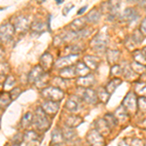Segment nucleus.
Here are the masks:
<instances>
[{
  "label": "nucleus",
  "instance_id": "obj_1",
  "mask_svg": "<svg viewBox=\"0 0 146 146\" xmlns=\"http://www.w3.org/2000/svg\"><path fill=\"white\" fill-rule=\"evenodd\" d=\"M33 123L36 128L41 131H46L51 126V120L49 116L43 111L41 107L38 106L33 114Z\"/></svg>",
  "mask_w": 146,
  "mask_h": 146
},
{
  "label": "nucleus",
  "instance_id": "obj_2",
  "mask_svg": "<svg viewBox=\"0 0 146 146\" xmlns=\"http://www.w3.org/2000/svg\"><path fill=\"white\" fill-rule=\"evenodd\" d=\"M41 94L42 96L44 98H46L47 100L56 101V102L60 101L63 98V96H64V93L60 89H58L56 87H47V88H44L41 91Z\"/></svg>",
  "mask_w": 146,
  "mask_h": 146
},
{
  "label": "nucleus",
  "instance_id": "obj_3",
  "mask_svg": "<svg viewBox=\"0 0 146 146\" xmlns=\"http://www.w3.org/2000/svg\"><path fill=\"white\" fill-rule=\"evenodd\" d=\"M77 93H78L77 96H79L80 100H83L87 103H90V104H95L98 100L96 91L91 88H81V87H78L77 88Z\"/></svg>",
  "mask_w": 146,
  "mask_h": 146
},
{
  "label": "nucleus",
  "instance_id": "obj_4",
  "mask_svg": "<svg viewBox=\"0 0 146 146\" xmlns=\"http://www.w3.org/2000/svg\"><path fill=\"white\" fill-rule=\"evenodd\" d=\"M122 106L126 109L128 113H135L136 109H137V98H136L135 94L129 92L124 98Z\"/></svg>",
  "mask_w": 146,
  "mask_h": 146
},
{
  "label": "nucleus",
  "instance_id": "obj_5",
  "mask_svg": "<svg viewBox=\"0 0 146 146\" xmlns=\"http://www.w3.org/2000/svg\"><path fill=\"white\" fill-rule=\"evenodd\" d=\"M90 146H104V137L100 135L98 131H96L95 129H91L89 133L86 136Z\"/></svg>",
  "mask_w": 146,
  "mask_h": 146
},
{
  "label": "nucleus",
  "instance_id": "obj_6",
  "mask_svg": "<svg viewBox=\"0 0 146 146\" xmlns=\"http://www.w3.org/2000/svg\"><path fill=\"white\" fill-rule=\"evenodd\" d=\"M15 34V28L11 23H4L0 25V41H9Z\"/></svg>",
  "mask_w": 146,
  "mask_h": 146
},
{
  "label": "nucleus",
  "instance_id": "obj_7",
  "mask_svg": "<svg viewBox=\"0 0 146 146\" xmlns=\"http://www.w3.org/2000/svg\"><path fill=\"white\" fill-rule=\"evenodd\" d=\"M106 42L107 41L105 39L104 35L98 33L91 41V47L96 52H102L106 48Z\"/></svg>",
  "mask_w": 146,
  "mask_h": 146
},
{
  "label": "nucleus",
  "instance_id": "obj_8",
  "mask_svg": "<svg viewBox=\"0 0 146 146\" xmlns=\"http://www.w3.org/2000/svg\"><path fill=\"white\" fill-rule=\"evenodd\" d=\"M43 109V111L46 113L47 115H55L60 110V102H56V101L46 100L40 106Z\"/></svg>",
  "mask_w": 146,
  "mask_h": 146
},
{
  "label": "nucleus",
  "instance_id": "obj_9",
  "mask_svg": "<svg viewBox=\"0 0 146 146\" xmlns=\"http://www.w3.org/2000/svg\"><path fill=\"white\" fill-rule=\"evenodd\" d=\"M78 58H79L78 54H71V55H69V56H62V58H60V60L56 62V66L58 68L70 66L72 63H74L78 60Z\"/></svg>",
  "mask_w": 146,
  "mask_h": 146
},
{
  "label": "nucleus",
  "instance_id": "obj_10",
  "mask_svg": "<svg viewBox=\"0 0 146 146\" xmlns=\"http://www.w3.org/2000/svg\"><path fill=\"white\" fill-rule=\"evenodd\" d=\"M95 126H96V131H98L101 135H108L111 133V129L109 128V126L107 125V123L105 122V120L103 118L98 119L95 122Z\"/></svg>",
  "mask_w": 146,
  "mask_h": 146
},
{
  "label": "nucleus",
  "instance_id": "obj_11",
  "mask_svg": "<svg viewBox=\"0 0 146 146\" xmlns=\"http://www.w3.org/2000/svg\"><path fill=\"white\" fill-rule=\"evenodd\" d=\"M44 73L45 72L42 69V67L40 66V65H36V66H34L32 68V70L29 72V74H28V82H29L30 84H35Z\"/></svg>",
  "mask_w": 146,
  "mask_h": 146
},
{
  "label": "nucleus",
  "instance_id": "obj_12",
  "mask_svg": "<svg viewBox=\"0 0 146 146\" xmlns=\"http://www.w3.org/2000/svg\"><path fill=\"white\" fill-rule=\"evenodd\" d=\"M96 82V79H95V76L92 74H88L86 76H83V77H79L77 79L76 83L78 85L79 87L81 88H89V87L93 86Z\"/></svg>",
  "mask_w": 146,
  "mask_h": 146
},
{
  "label": "nucleus",
  "instance_id": "obj_13",
  "mask_svg": "<svg viewBox=\"0 0 146 146\" xmlns=\"http://www.w3.org/2000/svg\"><path fill=\"white\" fill-rule=\"evenodd\" d=\"M28 27H29V22H28V19L25 16H20L16 20V23L14 25L15 28V31L18 30L20 32H23L25 30H27Z\"/></svg>",
  "mask_w": 146,
  "mask_h": 146
},
{
  "label": "nucleus",
  "instance_id": "obj_14",
  "mask_svg": "<svg viewBox=\"0 0 146 146\" xmlns=\"http://www.w3.org/2000/svg\"><path fill=\"white\" fill-rule=\"evenodd\" d=\"M80 100L79 96H70L69 98L66 100L65 103V108L68 110L69 112H76L79 109V101Z\"/></svg>",
  "mask_w": 146,
  "mask_h": 146
},
{
  "label": "nucleus",
  "instance_id": "obj_15",
  "mask_svg": "<svg viewBox=\"0 0 146 146\" xmlns=\"http://www.w3.org/2000/svg\"><path fill=\"white\" fill-rule=\"evenodd\" d=\"M53 62H54L53 56L49 53H44L41 56V58H40V66L42 67L43 70L50 69L52 65H53Z\"/></svg>",
  "mask_w": 146,
  "mask_h": 146
},
{
  "label": "nucleus",
  "instance_id": "obj_16",
  "mask_svg": "<svg viewBox=\"0 0 146 146\" xmlns=\"http://www.w3.org/2000/svg\"><path fill=\"white\" fill-rule=\"evenodd\" d=\"M38 139H39L38 133L34 131H27L23 135V142L35 144L38 141Z\"/></svg>",
  "mask_w": 146,
  "mask_h": 146
},
{
  "label": "nucleus",
  "instance_id": "obj_17",
  "mask_svg": "<svg viewBox=\"0 0 146 146\" xmlns=\"http://www.w3.org/2000/svg\"><path fill=\"white\" fill-rule=\"evenodd\" d=\"M51 144L52 145H58L62 144V143L64 141V138L62 136V129L60 128H56L52 133V139H51Z\"/></svg>",
  "mask_w": 146,
  "mask_h": 146
},
{
  "label": "nucleus",
  "instance_id": "obj_18",
  "mask_svg": "<svg viewBox=\"0 0 146 146\" xmlns=\"http://www.w3.org/2000/svg\"><path fill=\"white\" fill-rule=\"evenodd\" d=\"M85 64L89 69H96L100 64V58L95 56H86L84 58Z\"/></svg>",
  "mask_w": 146,
  "mask_h": 146
},
{
  "label": "nucleus",
  "instance_id": "obj_19",
  "mask_svg": "<svg viewBox=\"0 0 146 146\" xmlns=\"http://www.w3.org/2000/svg\"><path fill=\"white\" fill-rule=\"evenodd\" d=\"M82 123H83V119L79 116H75V115H70V116H68L64 122L65 126L69 127V128H72V129L78 127L79 125Z\"/></svg>",
  "mask_w": 146,
  "mask_h": 146
},
{
  "label": "nucleus",
  "instance_id": "obj_20",
  "mask_svg": "<svg viewBox=\"0 0 146 146\" xmlns=\"http://www.w3.org/2000/svg\"><path fill=\"white\" fill-rule=\"evenodd\" d=\"M114 117H115V119H116L117 123H118V122H122V123H124V122H126L129 118V113L127 112L126 109H125V108L121 105V106H119L116 109L115 114H114Z\"/></svg>",
  "mask_w": 146,
  "mask_h": 146
},
{
  "label": "nucleus",
  "instance_id": "obj_21",
  "mask_svg": "<svg viewBox=\"0 0 146 146\" xmlns=\"http://www.w3.org/2000/svg\"><path fill=\"white\" fill-rule=\"evenodd\" d=\"M123 19L126 22H133L138 18V14L133 8H127L123 13Z\"/></svg>",
  "mask_w": 146,
  "mask_h": 146
},
{
  "label": "nucleus",
  "instance_id": "obj_22",
  "mask_svg": "<svg viewBox=\"0 0 146 146\" xmlns=\"http://www.w3.org/2000/svg\"><path fill=\"white\" fill-rule=\"evenodd\" d=\"M60 77L64 80L71 79L76 75V73H75V66H71V65H70V66H67V67H63L62 68V70H60Z\"/></svg>",
  "mask_w": 146,
  "mask_h": 146
},
{
  "label": "nucleus",
  "instance_id": "obj_23",
  "mask_svg": "<svg viewBox=\"0 0 146 146\" xmlns=\"http://www.w3.org/2000/svg\"><path fill=\"white\" fill-rule=\"evenodd\" d=\"M86 19L85 18H80V19H76L73 22L70 23V27L73 29L74 32H78L80 30L84 29V27H86Z\"/></svg>",
  "mask_w": 146,
  "mask_h": 146
},
{
  "label": "nucleus",
  "instance_id": "obj_24",
  "mask_svg": "<svg viewBox=\"0 0 146 146\" xmlns=\"http://www.w3.org/2000/svg\"><path fill=\"white\" fill-rule=\"evenodd\" d=\"M101 17V14L100 12L98 10V9H93L88 13V16L86 18V22L88 23H96L100 21V19Z\"/></svg>",
  "mask_w": 146,
  "mask_h": 146
},
{
  "label": "nucleus",
  "instance_id": "obj_25",
  "mask_svg": "<svg viewBox=\"0 0 146 146\" xmlns=\"http://www.w3.org/2000/svg\"><path fill=\"white\" fill-rule=\"evenodd\" d=\"M121 83H122V80L120 78H113L112 80H110V81L108 82V84L106 85V87H105L104 89H105V91L111 96V94L114 93V91L117 89V87H119V85Z\"/></svg>",
  "mask_w": 146,
  "mask_h": 146
},
{
  "label": "nucleus",
  "instance_id": "obj_26",
  "mask_svg": "<svg viewBox=\"0 0 146 146\" xmlns=\"http://www.w3.org/2000/svg\"><path fill=\"white\" fill-rule=\"evenodd\" d=\"M33 124V114L31 112H27L21 121V126L23 129H28Z\"/></svg>",
  "mask_w": 146,
  "mask_h": 146
},
{
  "label": "nucleus",
  "instance_id": "obj_27",
  "mask_svg": "<svg viewBox=\"0 0 146 146\" xmlns=\"http://www.w3.org/2000/svg\"><path fill=\"white\" fill-rule=\"evenodd\" d=\"M12 102V98L9 93L7 92H3V93L0 94V108L1 109H5L10 105Z\"/></svg>",
  "mask_w": 146,
  "mask_h": 146
},
{
  "label": "nucleus",
  "instance_id": "obj_28",
  "mask_svg": "<svg viewBox=\"0 0 146 146\" xmlns=\"http://www.w3.org/2000/svg\"><path fill=\"white\" fill-rule=\"evenodd\" d=\"M62 129V136L64 138V140H71L73 138L76 136V133H75L74 129L69 128V127L64 126Z\"/></svg>",
  "mask_w": 146,
  "mask_h": 146
},
{
  "label": "nucleus",
  "instance_id": "obj_29",
  "mask_svg": "<svg viewBox=\"0 0 146 146\" xmlns=\"http://www.w3.org/2000/svg\"><path fill=\"white\" fill-rule=\"evenodd\" d=\"M89 72H90V69L86 66L84 62H78L75 66V73L76 75H80V77L86 76L89 74Z\"/></svg>",
  "mask_w": 146,
  "mask_h": 146
},
{
  "label": "nucleus",
  "instance_id": "obj_30",
  "mask_svg": "<svg viewBox=\"0 0 146 146\" xmlns=\"http://www.w3.org/2000/svg\"><path fill=\"white\" fill-rule=\"evenodd\" d=\"M120 58V52L119 51H114V50H110L107 53V60L109 62L110 64L114 65L117 64V62Z\"/></svg>",
  "mask_w": 146,
  "mask_h": 146
},
{
  "label": "nucleus",
  "instance_id": "obj_31",
  "mask_svg": "<svg viewBox=\"0 0 146 146\" xmlns=\"http://www.w3.org/2000/svg\"><path fill=\"white\" fill-rule=\"evenodd\" d=\"M96 96H98V100L102 101L103 103H106L110 98V95L105 91L104 88H100L96 91Z\"/></svg>",
  "mask_w": 146,
  "mask_h": 146
},
{
  "label": "nucleus",
  "instance_id": "obj_32",
  "mask_svg": "<svg viewBox=\"0 0 146 146\" xmlns=\"http://www.w3.org/2000/svg\"><path fill=\"white\" fill-rule=\"evenodd\" d=\"M16 84V79L13 75H9V76L6 77L5 81H4L3 84V89L5 91H11L12 89L14 88Z\"/></svg>",
  "mask_w": 146,
  "mask_h": 146
},
{
  "label": "nucleus",
  "instance_id": "obj_33",
  "mask_svg": "<svg viewBox=\"0 0 146 146\" xmlns=\"http://www.w3.org/2000/svg\"><path fill=\"white\" fill-rule=\"evenodd\" d=\"M133 60L135 62L145 65V49H143V53L141 51H135L133 53Z\"/></svg>",
  "mask_w": 146,
  "mask_h": 146
},
{
  "label": "nucleus",
  "instance_id": "obj_34",
  "mask_svg": "<svg viewBox=\"0 0 146 146\" xmlns=\"http://www.w3.org/2000/svg\"><path fill=\"white\" fill-rule=\"evenodd\" d=\"M131 40L133 41V43L136 44H140L144 41V35H143L139 30H135L133 34V38Z\"/></svg>",
  "mask_w": 146,
  "mask_h": 146
},
{
  "label": "nucleus",
  "instance_id": "obj_35",
  "mask_svg": "<svg viewBox=\"0 0 146 146\" xmlns=\"http://www.w3.org/2000/svg\"><path fill=\"white\" fill-rule=\"evenodd\" d=\"M105 120V122L107 123V125L109 126V128L110 129H112L113 127H115V126H117V121H116V119H115V117H114V115H112V114H105V116H104V118H103Z\"/></svg>",
  "mask_w": 146,
  "mask_h": 146
},
{
  "label": "nucleus",
  "instance_id": "obj_36",
  "mask_svg": "<svg viewBox=\"0 0 146 146\" xmlns=\"http://www.w3.org/2000/svg\"><path fill=\"white\" fill-rule=\"evenodd\" d=\"M32 27V30L34 32H38V33H43L45 31V25L42 22H35L32 23L31 25Z\"/></svg>",
  "mask_w": 146,
  "mask_h": 146
},
{
  "label": "nucleus",
  "instance_id": "obj_37",
  "mask_svg": "<svg viewBox=\"0 0 146 146\" xmlns=\"http://www.w3.org/2000/svg\"><path fill=\"white\" fill-rule=\"evenodd\" d=\"M122 73H123V69H122L120 65H118V64L112 65L111 70H110V75H112V76H114L115 78H117V76L121 75Z\"/></svg>",
  "mask_w": 146,
  "mask_h": 146
},
{
  "label": "nucleus",
  "instance_id": "obj_38",
  "mask_svg": "<svg viewBox=\"0 0 146 146\" xmlns=\"http://www.w3.org/2000/svg\"><path fill=\"white\" fill-rule=\"evenodd\" d=\"M129 66H131V70H133L135 73V72H144L145 71V65H142V64H140V63H137L135 62H133L131 65H129Z\"/></svg>",
  "mask_w": 146,
  "mask_h": 146
},
{
  "label": "nucleus",
  "instance_id": "obj_39",
  "mask_svg": "<svg viewBox=\"0 0 146 146\" xmlns=\"http://www.w3.org/2000/svg\"><path fill=\"white\" fill-rule=\"evenodd\" d=\"M21 94H22V89L19 88V87H14V88L10 91L9 95H10V96H11L12 100H16V98H17Z\"/></svg>",
  "mask_w": 146,
  "mask_h": 146
},
{
  "label": "nucleus",
  "instance_id": "obj_40",
  "mask_svg": "<svg viewBox=\"0 0 146 146\" xmlns=\"http://www.w3.org/2000/svg\"><path fill=\"white\" fill-rule=\"evenodd\" d=\"M137 107L140 111H145L146 104H145V96H140L137 100Z\"/></svg>",
  "mask_w": 146,
  "mask_h": 146
},
{
  "label": "nucleus",
  "instance_id": "obj_41",
  "mask_svg": "<svg viewBox=\"0 0 146 146\" xmlns=\"http://www.w3.org/2000/svg\"><path fill=\"white\" fill-rule=\"evenodd\" d=\"M54 82H56V88H58V89H60V87H65V81H64V79H62V78H54Z\"/></svg>",
  "mask_w": 146,
  "mask_h": 146
},
{
  "label": "nucleus",
  "instance_id": "obj_42",
  "mask_svg": "<svg viewBox=\"0 0 146 146\" xmlns=\"http://www.w3.org/2000/svg\"><path fill=\"white\" fill-rule=\"evenodd\" d=\"M129 146H144V143L141 139H138V138H135V139L131 140V145Z\"/></svg>",
  "mask_w": 146,
  "mask_h": 146
},
{
  "label": "nucleus",
  "instance_id": "obj_43",
  "mask_svg": "<svg viewBox=\"0 0 146 146\" xmlns=\"http://www.w3.org/2000/svg\"><path fill=\"white\" fill-rule=\"evenodd\" d=\"M73 7H74V5H72V4H68V5H67L66 7H65L64 9H63V12H62L63 15L66 16L67 14H68V12H69L70 10H71V9L73 8Z\"/></svg>",
  "mask_w": 146,
  "mask_h": 146
},
{
  "label": "nucleus",
  "instance_id": "obj_44",
  "mask_svg": "<svg viewBox=\"0 0 146 146\" xmlns=\"http://www.w3.org/2000/svg\"><path fill=\"white\" fill-rule=\"evenodd\" d=\"M145 22H146V20H145V19H143L142 23H141V25H140V30H139V31L143 35H145V31H146V29H145Z\"/></svg>",
  "mask_w": 146,
  "mask_h": 146
},
{
  "label": "nucleus",
  "instance_id": "obj_45",
  "mask_svg": "<svg viewBox=\"0 0 146 146\" xmlns=\"http://www.w3.org/2000/svg\"><path fill=\"white\" fill-rule=\"evenodd\" d=\"M87 8H88V7H87V6L82 7V8H81V10H79L78 12H77V14H78V15H82V14H83L84 12L87 10Z\"/></svg>",
  "mask_w": 146,
  "mask_h": 146
},
{
  "label": "nucleus",
  "instance_id": "obj_46",
  "mask_svg": "<svg viewBox=\"0 0 146 146\" xmlns=\"http://www.w3.org/2000/svg\"><path fill=\"white\" fill-rule=\"evenodd\" d=\"M118 146H129V145L126 142V141H124V140H123V141H121V142L119 143V145H118Z\"/></svg>",
  "mask_w": 146,
  "mask_h": 146
},
{
  "label": "nucleus",
  "instance_id": "obj_47",
  "mask_svg": "<svg viewBox=\"0 0 146 146\" xmlns=\"http://www.w3.org/2000/svg\"><path fill=\"white\" fill-rule=\"evenodd\" d=\"M3 54H4L3 49H2L1 47H0V58H1V56H2V55H3Z\"/></svg>",
  "mask_w": 146,
  "mask_h": 146
},
{
  "label": "nucleus",
  "instance_id": "obj_48",
  "mask_svg": "<svg viewBox=\"0 0 146 146\" xmlns=\"http://www.w3.org/2000/svg\"><path fill=\"white\" fill-rule=\"evenodd\" d=\"M62 0H58V1H56V4H62Z\"/></svg>",
  "mask_w": 146,
  "mask_h": 146
},
{
  "label": "nucleus",
  "instance_id": "obj_49",
  "mask_svg": "<svg viewBox=\"0 0 146 146\" xmlns=\"http://www.w3.org/2000/svg\"><path fill=\"white\" fill-rule=\"evenodd\" d=\"M0 126H1V115H0Z\"/></svg>",
  "mask_w": 146,
  "mask_h": 146
}]
</instances>
